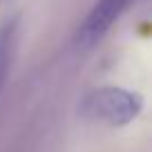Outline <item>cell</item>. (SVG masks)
Here are the masks:
<instances>
[{
    "mask_svg": "<svg viewBox=\"0 0 152 152\" xmlns=\"http://www.w3.org/2000/svg\"><path fill=\"white\" fill-rule=\"evenodd\" d=\"M83 114L107 125H128L143 110V99L123 87H101L85 96L81 105Z\"/></svg>",
    "mask_w": 152,
    "mask_h": 152,
    "instance_id": "obj_1",
    "label": "cell"
},
{
    "mask_svg": "<svg viewBox=\"0 0 152 152\" xmlns=\"http://www.w3.org/2000/svg\"><path fill=\"white\" fill-rule=\"evenodd\" d=\"M125 7H128V0H96V5L90 9L87 18L83 20L81 29L76 34V43L81 47L96 45L121 18Z\"/></svg>",
    "mask_w": 152,
    "mask_h": 152,
    "instance_id": "obj_2",
    "label": "cell"
},
{
    "mask_svg": "<svg viewBox=\"0 0 152 152\" xmlns=\"http://www.w3.org/2000/svg\"><path fill=\"white\" fill-rule=\"evenodd\" d=\"M14 40H16V20H7L0 27V90H2V85L7 81V74H9Z\"/></svg>",
    "mask_w": 152,
    "mask_h": 152,
    "instance_id": "obj_3",
    "label": "cell"
}]
</instances>
